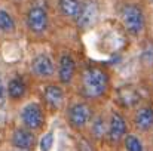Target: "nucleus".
<instances>
[{"mask_svg":"<svg viewBox=\"0 0 153 151\" xmlns=\"http://www.w3.org/2000/svg\"><path fill=\"white\" fill-rule=\"evenodd\" d=\"M108 85H110V79L105 70L97 65L85 67L80 76V88L85 98L88 99L102 98L108 91Z\"/></svg>","mask_w":153,"mask_h":151,"instance_id":"1","label":"nucleus"},{"mask_svg":"<svg viewBox=\"0 0 153 151\" xmlns=\"http://www.w3.org/2000/svg\"><path fill=\"white\" fill-rule=\"evenodd\" d=\"M120 19L125 30L131 36H140L146 28V15L144 10L137 3H126L120 9Z\"/></svg>","mask_w":153,"mask_h":151,"instance_id":"2","label":"nucleus"},{"mask_svg":"<svg viewBox=\"0 0 153 151\" xmlns=\"http://www.w3.org/2000/svg\"><path fill=\"white\" fill-rule=\"evenodd\" d=\"M25 27L34 36H42L49 28V12L40 3H33L25 12Z\"/></svg>","mask_w":153,"mask_h":151,"instance_id":"3","label":"nucleus"},{"mask_svg":"<svg viewBox=\"0 0 153 151\" xmlns=\"http://www.w3.org/2000/svg\"><path fill=\"white\" fill-rule=\"evenodd\" d=\"M19 122L22 126L37 132L45 126L46 117H45V110L39 102H27L21 111H19Z\"/></svg>","mask_w":153,"mask_h":151,"instance_id":"4","label":"nucleus"},{"mask_svg":"<svg viewBox=\"0 0 153 151\" xmlns=\"http://www.w3.org/2000/svg\"><path fill=\"white\" fill-rule=\"evenodd\" d=\"M92 120V108L88 102L79 101L67 108V123L74 130L85 129Z\"/></svg>","mask_w":153,"mask_h":151,"instance_id":"5","label":"nucleus"},{"mask_svg":"<svg viewBox=\"0 0 153 151\" xmlns=\"http://www.w3.org/2000/svg\"><path fill=\"white\" fill-rule=\"evenodd\" d=\"M30 71L34 77L42 79V80H48L55 76L56 67H55V62L49 53L39 52L30 61Z\"/></svg>","mask_w":153,"mask_h":151,"instance_id":"6","label":"nucleus"},{"mask_svg":"<svg viewBox=\"0 0 153 151\" xmlns=\"http://www.w3.org/2000/svg\"><path fill=\"white\" fill-rule=\"evenodd\" d=\"M36 144H37V138L34 135V130L22 124L15 127L10 133V145L16 151H33Z\"/></svg>","mask_w":153,"mask_h":151,"instance_id":"7","label":"nucleus"},{"mask_svg":"<svg viewBox=\"0 0 153 151\" xmlns=\"http://www.w3.org/2000/svg\"><path fill=\"white\" fill-rule=\"evenodd\" d=\"M128 135V123L126 119L119 111H113L108 119V130H107V139L110 144H119L125 139Z\"/></svg>","mask_w":153,"mask_h":151,"instance_id":"8","label":"nucleus"},{"mask_svg":"<svg viewBox=\"0 0 153 151\" xmlns=\"http://www.w3.org/2000/svg\"><path fill=\"white\" fill-rule=\"evenodd\" d=\"M98 3L95 0H82V6L79 10L77 18L74 19L79 30L85 31L92 28V25L98 19Z\"/></svg>","mask_w":153,"mask_h":151,"instance_id":"9","label":"nucleus"},{"mask_svg":"<svg viewBox=\"0 0 153 151\" xmlns=\"http://www.w3.org/2000/svg\"><path fill=\"white\" fill-rule=\"evenodd\" d=\"M77 71L76 59L71 53H62L58 59V80L61 85H70Z\"/></svg>","mask_w":153,"mask_h":151,"instance_id":"10","label":"nucleus"},{"mask_svg":"<svg viewBox=\"0 0 153 151\" xmlns=\"http://www.w3.org/2000/svg\"><path fill=\"white\" fill-rule=\"evenodd\" d=\"M42 96L45 104L51 108V110H61L64 107V102H65V94H64V89L59 86V85H46L43 88V92H42Z\"/></svg>","mask_w":153,"mask_h":151,"instance_id":"11","label":"nucleus"},{"mask_svg":"<svg viewBox=\"0 0 153 151\" xmlns=\"http://www.w3.org/2000/svg\"><path fill=\"white\" fill-rule=\"evenodd\" d=\"M6 89H7V98L12 102H18V101L24 99L27 95V83L18 74L12 76L6 82Z\"/></svg>","mask_w":153,"mask_h":151,"instance_id":"12","label":"nucleus"},{"mask_svg":"<svg viewBox=\"0 0 153 151\" xmlns=\"http://www.w3.org/2000/svg\"><path fill=\"white\" fill-rule=\"evenodd\" d=\"M134 126L141 130L147 132L153 129V107L150 105H143L140 107L135 114H134Z\"/></svg>","mask_w":153,"mask_h":151,"instance_id":"13","label":"nucleus"},{"mask_svg":"<svg viewBox=\"0 0 153 151\" xmlns=\"http://www.w3.org/2000/svg\"><path fill=\"white\" fill-rule=\"evenodd\" d=\"M116 95H117V101H119L123 107H126V108L137 105V104L140 102V99H141L140 92H138L134 86H131V85L120 86V88L116 91Z\"/></svg>","mask_w":153,"mask_h":151,"instance_id":"14","label":"nucleus"},{"mask_svg":"<svg viewBox=\"0 0 153 151\" xmlns=\"http://www.w3.org/2000/svg\"><path fill=\"white\" fill-rule=\"evenodd\" d=\"M82 6V0H58V7L62 16L68 19H76Z\"/></svg>","mask_w":153,"mask_h":151,"instance_id":"15","label":"nucleus"},{"mask_svg":"<svg viewBox=\"0 0 153 151\" xmlns=\"http://www.w3.org/2000/svg\"><path fill=\"white\" fill-rule=\"evenodd\" d=\"M16 31V19L15 16L4 7H0V33L1 34H13Z\"/></svg>","mask_w":153,"mask_h":151,"instance_id":"16","label":"nucleus"},{"mask_svg":"<svg viewBox=\"0 0 153 151\" xmlns=\"http://www.w3.org/2000/svg\"><path fill=\"white\" fill-rule=\"evenodd\" d=\"M107 130H108V122H105V119L102 116L92 117V120H91V135H92L94 139L105 138Z\"/></svg>","mask_w":153,"mask_h":151,"instance_id":"17","label":"nucleus"},{"mask_svg":"<svg viewBox=\"0 0 153 151\" xmlns=\"http://www.w3.org/2000/svg\"><path fill=\"white\" fill-rule=\"evenodd\" d=\"M123 147L125 151H144V144L141 142V139L134 135V133H128L123 139Z\"/></svg>","mask_w":153,"mask_h":151,"instance_id":"18","label":"nucleus"},{"mask_svg":"<svg viewBox=\"0 0 153 151\" xmlns=\"http://www.w3.org/2000/svg\"><path fill=\"white\" fill-rule=\"evenodd\" d=\"M140 62L144 67H153V42H146L140 50Z\"/></svg>","mask_w":153,"mask_h":151,"instance_id":"19","label":"nucleus"},{"mask_svg":"<svg viewBox=\"0 0 153 151\" xmlns=\"http://www.w3.org/2000/svg\"><path fill=\"white\" fill-rule=\"evenodd\" d=\"M53 144H55V136H53V132H46L42 135V138L39 139V150L40 151H52L53 148Z\"/></svg>","mask_w":153,"mask_h":151,"instance_id":"20","label":"nucleus"},{"mask_svg":"<svg viewBox=\"0 0 153 151\" xmlns=\"http://www.w3.org/2000/svg\"><path fill=\"white\" fill-rule=\"evenodd\" d=\"M9 101L7 98V89H6V83L0 76V108H3L6 105V102Z\"/></svg>","mask_w":153,"mask_h":151,"instance_id":"21","label":"nucleus"},{"mask_svg":"<svg viewBox=\"0 0 153 151\" xmlns=\"http://www.w3.org/2000/svg\"><path fill=\"white\" fill-rule=\"evenodd\" d=\"M152 1H153V0H152Z\"/></svg>","mask_w":153,"mask_h":151,"instance_id":"22","label":"nucleus"}]
</instances>
